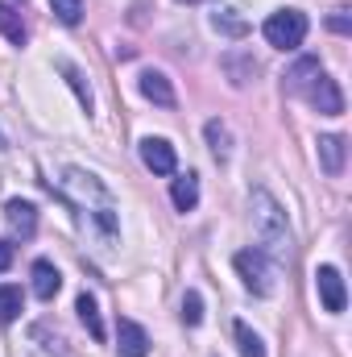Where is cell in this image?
Masks as SVG:
<instances>
[{
	"instance_id": "6da1fadb",
	"label": "cell",
	"mask_w": 352,
	"mask_h": 357,
	"mask_svg": "<svg viewBox=\"0 0 352 357\" xmlns=\"http://www.w3.org/2000/svg\"><path fill=\"white\" fill-rule=\"evenodd\" d=\"M50 191L79 216V225L95 233L99 241H116V229H120V208L112 199V191L91 175V171H79V167H58L50 171Z\"/></svg>"
},
{
	"instance_id": "7a4b0ae2",
	"label": "cell",
	"mask_w": 352,
	"mask_h": 357,
	"mask_svg": "<svg viewBox=\"0 0 352 357\" xmlns=\"http://www.w3.org/2000/svg\"><path fill=\"white\" fill-rule=\"evenodd\" d=\"M249 212H253V237L262 241V254L265 258H286V250H290V225H286L282 204L265 187H257L249 195Z\"/></svg>"
},
{
	"instance_id": "3957f363",
	"label": "cell",
	"mask_w": 352,
	"mask_h": 357,
	"mask_svg": "<svg viewBox=\"0 0 352 357\" xmlns=\"http://www.w3.org/2000/svg\"><path fill=\"white\" fill-rule=\"evenodd\" d=\"M262 33L273 50H298L303 38H307V13H298V8H278V13L265 17Z\"/></svg>"
},
{
	"instance_id": "277c9868",
	"label": "cell",
	"mask_w": 352,
	"mask_h": 357,
	"mask_svg": "<svg viewBox=\"0 0 352 357\" xmlns=\"http://www.w3.org/2000/svg\"><path fill=\"white\" fill-rule=\"evenodd\" d=\"M232 266H237V274H241V282L253 291V295H269L273 291V262L265 258L262 250H241L237 258H232Z\"/></svg>"
},
{
	"instance_id": "5b68a950",
	"label": "cell",
	"mask_w": 352,
	"mask_h": 357,
	"mask_svg": "<svg viewBox=\"0 0 352 357\" xmlns=\"http://www.w3.org/2000/svg\"><path fill=\"white\" fill-rule=\"evenodd\" d=\"M298 96H307V104L319 108L323 116H340V112H344V96H340V88H336V79H328L323 71L298 91Z\"/></svg>"
},
{
	"instance_id": "8992f818",
	"label": "cell",
	"mask_w": 352,
	"mask_h": 357,
	"mask_svg": "<svg viewBox=\"0 0 352 357\" xmlns=\"http://www.w3.org/2000/svg\"><path fill=\"white\" fill-rule=\"evenodd\" d=\"M315 291H319L323 312H332V316H340V312H344L349 295H344V278H340V270H336V266H319V270H315Z\"/></svg>"
},
{
	"instance_id": "52a82bcc",
	"label": "cell",
	"mask_w": 352,
	"mask_h": 357,
	"mask_svg": "<svg viewBox=\"0 0 352 357\" xmlns=\"http://www.w3.org/2000/svg\"><path fill=\"white\" fill-rule=\"evenodd\" d=\"M141 162L154 175H175L178 171V154L166 137H141Z\"/></svg>"
},
{
	"instance_id": "ba28073f",
	"label": "cell",
	"mask_w": 352,
	"mask_h": 357,
	"mask_svg": "<svg viewBox=\"0 0 352 357\" xmlns=\"http://www.w3.org/2000/svg\"><path fill=\"white\" fill-rule=\"evenodd\" d=\"M4 220H8V229L21 233V237H33V233H38V208L25 204V199H8V204H4Z\"/></svg>"
},
{
	"instance_id": "9c48e42d",
	"label": "cell",
	"mask_w": 352,
	"mask_h": 357,
	"mask_svg": "<svg viewBox=\"0 0 352 357\" xmlns=\"http://www.w3.org/2000/svg\"><path fill=\"white\" fill-rule=\"evenodd\" d=\"M137 88H141L145 100H154L158 108H175V88H170V79H166L162 71H141Z\"/></svg>"
},
{
	"instance_id": "30bf717a",
	"label": "cell",
	"mask_w": 352,
	"mask_h": 357,
	"mask_svg": "<svg viewBox=\"0 0 352 357\" xmlns=\"http://www.w3.org/2000/svg\"><path fill=\"white\" fill-rule=\"evenodd\" d=\"M116 337H120V357H145L150 354V333L137 320H120Z\"/></svg>"
},
{
	"instance_id": "8fae6325",
	"label": "cell",
	"mask_w": 352,
	"mask_h": 357,
	"mask_svg": "<svg viewBox=\"0 0 352 357\" xmlns=\"http://www.w3.org/2000/svg\"><path fill=\"white\" fill-rule=\"evenodd\" d=\"M319 167H323V175H340L344 171V137H336V133H323L319 142Z\"/></svg>"
},
{
	"instance_id": "7c38bea8",
	"label": "cell",
	"mask_w": 352,
	"mask_h": 357,
	"mask_svg": "<svg viewBox=\"0 0 352 357\" xmlns=\"http://www.w3.org/2000/svg\"><path fill=\"white\" fill-rule=\"evenodd\" d=\"M58 287H63V274L54 270V262H46V258H38V262H33V295L50 303V299L58 295Z\"/></svg>"
},
{
	"instance_id": "4fadbf2b",
	"label": "cell",
	"mask_w": 352,
	"mask_h": 357,
	"mask_svg": "<svg viewBox=\"0 0 352 357\" xmlns=\"http://www.w3.org/2000/svg\"><path fill=\"white\" fill-rule=\"evenodd\" d=\"M75 312H79V320L88 324L91 341H104V337H108V333H104V320H99V303H95V295H91V291H83V295L75 299Z\"/></svg>"
},
{
	"instance_id": "5bb4252c",
	"label": "cell",
	"mask_w": 352,
	"mask_h": 357,
	"mask_svg": "<svg viewBox=\"0 0 352 357\" xmlns=\"http://www.w3.org/2000/svg\"><path fill=\"white\" fill-rule=\"evenodd\" d=\"M170 199H175L178 212H191V208L199 204V178L191 175V171H186V175H178L175 187H170Z\"/></svg>"
},
{
	"instance_id": "9a60e30c",
	"label": "cell",
	"mask_w": 352,
	"mask_h": 357,
	"mask_svg": "<svg viewBox=\"0 0 352 357\" xmlns=\"http://www.w3.org/2000/svg\"><path fill=\"white\" fill-rule=\"evenodd\" d=\"M0 33H4L13 46H25V38H29V29H25L21 13H17L13 4H4V0H0Z\"/></svg>"
},
{
	"instance_id": "2e32d148",
	"label": "cell",
	"mask_w": 352,
	"mask_h": 357,
	"mask_svg": "<svg viewBox=\"0 0 352 357\" xmlns=\"http://www.w3.org/2000/svg\"><path fill=\"white\" fill-rule=\"evenodd\" d=\"M211 25H216L220 33H228V38H245V33H249V21H245V17H237V8H232V4H224V8H216V17H211Z\"/></svg>"
},
{
	"instance_id": "e0dca14e",
	"label": "cell",
	"mask_w": 352,
	"mask_h": 357,
	"mask_svg": "<svg viewBox=\"0 0 352 357\" xmlns=\"http://www.w3.org/2000/svg\"><path fill=\"white\" fill-rule=\"evenodd\" d=\"M319 71H323V67H319V59H298V63L286 71V88H290V91H303L311 79H315V75H319Z\"/></svg>"
},
{
	"instance_id": "ac0fdd59",
	"label": "cell",
	"mask_w": 352,
	"mask_h": 357,
	"mask_svg": "<svg viewBox=\"0 0 352 357\" xmlns=\"http://www.w3.org/2000/svg\"><path fill=\"white\" fill-rule=\"evenodd\" d=\"M207 146H211V154H216L220 162L232 154V133H228L224 121H207Z\"/></svg>"
},
{
	"instance_id": "d6986e66",
	"label": "cell",
	"mask_w": 352,
	"mask_h": 357,
	"mask_svg": "<svg viewBox=\"0 0 352 357\" xmlns=\"http://www.w3.org/2000/svg\"><path fill=\"white\" fill-rule=\"evenodd\" d=\"M21 287H13V282H4L0 287V324H13L17 316H21Z\"/></svg>"
},
{
	"instance_id": "ffe728a7",
	"label": "cell",
	"mask_w": 352,
	"mask_h": 357,
	"mask_svg": "<svg viewBox=\"0 0 352 357\" xmlns=\"http://www.w3.org/2000/svg\"><path fill=\"white\" fill-rule=\"evenodd\" d=\"M232 333H237V345H241V357H265V345H262V337L245 324V320H237L232 324Z\"/></svg>"
},
{
	"instance_id": "44dd1931",
	"label": "cell",
	"mask_w": 352,
	"mask_h": 357,
	"mask_svg": "<svg viewBox=\"0 0 352 357\" xmlns=\"http://www.w3.org/2000/svg\"><path fill=\"white\" fill-rule=\"evenodd\" d=\"M58 71H63V75H67V84L75 88V96H79V104H83V112H91V108H95V100H91V88L83 84V75H79V71H75L71 63H58Z\"/></svg>"
},
{
	"instance_id": "7402d4cb",
	"label": "cell",
	"mask_w": 352,
	"mask_h": 357,
	"mask_svg": "<svg viewBox=\"0 0 352 357\" xmlns=\"http://www.w3.org/2000/svg\"><path fill=\"white\" fill-rule=\"evenodd\" d=\"M182 324H203V295L199 291H186L182 295Z\"/></svg>"
},
{
	"instance_id": "603a6c76",
	"label": "cell",
	"mask_w": 352,
	"mask_h": 357,
	"mask_svg": "<svg viewBox=\"0 0 352 357\" xmlns=\"http://www.w3.org/2000/svg\"><path fill=\"white\" fill-rule=\"evenodd\" d=\"M50 8L63 25H79V17H83V0H50Z\"/></svg>"
},
{
	"instance_id": "cb8c5ba5",
	"label": "cell",
	"mask_w": 352,
	"mask_h": 357,
	"mask_svg": "<svg viewBox=\"0 0 352 357\" xmlns=\"http://www.w3.org/2000/svg\"><path fill=\"white\" fill-rule=\"evenodd\" d=\"M328 25H332L336 33H352V21H349V13H344V8H336V13L328 17Z\"/></svg>"
},
{
	"instance_id": "d4e9b609",
	"label": "cell",
	"mask_w": 352,
	"mask_h": 357,
	"mask_svg": "<svg viewBox=\"0 0 352 357\" xmlns=\"http://www.w3.org/2000/svg\"><path fill=\"white\" fill-rule=\"evenodd\" d=\"M13 254H17V250H13V241H0V270L13 266Z\"/></svg>"
},
{
	"instance_id": "484cf974",
	"label": "cell",
	"mask_w": 352,
	"mask_h": 357,
	"mask_svg": "<svg viewBox=\"0 0 352 357\" xmlns=\"http://www.w3.org/2000/svg\"><path fill=\"white\" fill-rule=\"evenodd\" d=\"M182 4H199V0H182Z\"/></svg>"
},
{
	"instance_id": "4316f807",
	"label": "cell",
	"mask_w": 352,
	"mask_h": 357,
	"mask_svg": "<svg viewBox=\"0 0 352 357\" xmlns=\"http://www.w3.org/2000/svg\"><path fill=\"white\" fill-rule=\"evenodd\" d=\"M0 150H4V137H0Z\"/></svg>"
}]
</instances>
